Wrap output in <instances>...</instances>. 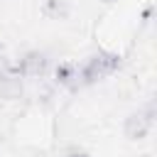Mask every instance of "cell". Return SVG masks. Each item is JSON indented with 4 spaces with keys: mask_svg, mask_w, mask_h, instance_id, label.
<instances>
[{
    "mask_svg": "<svg viewBox=\"0 0 157 157\" xmlns=\"http://www.w3.org/2000/svg\"><path fill=\"white\" fill-rule=\"evenodd\" d=\"M152 125H155V103L147 101L142 108L132 110V113L125 118V123H123V135H125L128 140L137 142V140H145V137L150 135Z\"/></svg>",
    "mask_w": 157,
    "mask_h": 157,
    "instance_id": "2",
    "label": "cell"
},
{
    "mask_svg": "<svg viewBox=\"0 0 157 157\" xmlns=\"http://www.w3.org/2000/svg\"><path fill=\"white\" fill-rule=\"evenodd\" d=\"M120 66H123V56L118 52H96L78 66V86H93L113 76Z\"/></svg>",
    "mask_w": 157,
    "mask_h": 157,
    "instance_id": "1",
    "label": "cell"
},
{
    "mask_svg": "<svg viewBox=\"0 0 157 157\" xmlns=\"http://www.w3.org/2000/svg\"><path fill=\"white\" fill-rule=\"evenodd\" d=\"M54 81L64 88H76L78 86V66L74 61H61L54 69Z\"/></svg>",
    "mask_w": 157,
    "mask_h": 157,
    "instance_id": "5",
    "label": "cell"
},
{
    "mask_svg": "<svg viewBox=\"0 0 157 157\" xmlns=\"http://www.w3.org/2000/svg\"><path fill=\"white\" fill-rule=\"evenodd\" d=\"M15 69L22 78H42L47 71H49V56L39 49H27L17 61H15Z\"/></svg>",
    "mask_w": 157,
    "mask_h": 157,
    "instance_id": "3",
    "label": "cell"
},
{
    "mask_svg": "<svg viewBox=\"0 0 157 157\" xmlns=\"http://www.w3.org/2000/svg\"><path fill=\"white\" fill-rule=\"evenodd\" d=\"M22 91H25V83L17 71L0 74V101H15L22 96Z\"/></svg>",
    "mask_w": 157,
    "mask_h": 157,
    "instance_id": "4",
    "label": "cell"
},
{
    "mask_svg": "<svg viewBox=\"0 0 157 157\" xmlns=\"http://www.w3.org/2000/svg\"><path fill=\"white\" fill-rule=\"evenodd\" d=\"M44 15L61 20V17L69 15V2L66 0H44Z\"/></svg>",
    "mask_w": 157,
    "mask_h": 157,
    "instance_id": "6",
    "label": "cell"
},
{
    "mask_svg": "<svg viewBox=\"0 0 157 157\" xmlns=\"http://www.w3.org/2000/svg\"><path fill=\"white\" fill-rule=\"evenodd\" d=\"M10 71H17V69H15V61H12L7 54L0 52V74H10Z\"/></svg>",
    "mask_w": 157,
    "mask_h": 157,
    "instance_id": "7",
    "label": "cell"
},
{
    "mask_svg": "<svg viewBox=\"0 0 157 157\" xmlns=\"http://www.w3.org/2000/svg\"><path fill=\"white\" fill-rule=\"evenodd\" d=\"M64 157H91V155H88L86 150H69Z\"/></svg>",
    "mask_w": 157,
    "mask_h": 157,
    "instance_id": "8",
    "label": "cell"
},
{
    "mask_svg": "<svg viewBox=\"0 0 157 157\" xmlns=\"http://www.w3.org/2000/svg\"><path fill=\"white\" fill-rule=\"evenodd\" d=\"M103 2H118V0H103Z\"/></svg>",
    "mask_w": 157,
    "mask_h": 157,
    "instance_id": "9",
    "label": "cell"
}]
</instances>
